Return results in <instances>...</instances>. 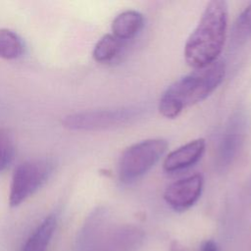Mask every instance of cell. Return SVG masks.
Segmentation results:
<instances>
[{"label": "cell", "mask_w": 251, "mask_h": 251, "mask_svg": "<svg viewBox=\"0 0 251 251\" xmlns=\"http://www.w3.org/2000/svg\"><path fill=\"white\" fill-rule=\"evenodd\" d=\"M142 113L143 108L137 106L76 112L64 117L62 125L70 130H102L130 123L141 116Z\"/></svg>", "instance_id": "obj_4"}, {"label": "cell", "mask_w": 251, "mask_h": 251, "mask_svg": "<svg viewBox=\"0 0 251 251\" xmlns=\"http://www.w3.org/2000/svg\"><path fill=\"white\" fill-rule=\"evenodd\" d=\"M123 41L112 33L104 34L95 44L92 57L98 63H108L114 60L122 50Z\"/></svg>", "instance_id": "obj_12"}, {"label": "cell", "mask_w": 251, "mask_h": 251, "mask_svg": "<svg viewBox=\"0 0 251 251\" xmlns=\"http://www.w3.org/2000/svg\"><path fill=\"white\" fill-rule=\"evenodd\" d=\"M203 184L204 179L200 174L180 178L167 186L164 191V200L176 212L186 211L200 198Z\"/></svg>", "instance_id": "obj_7"}, {"label": "cell", "mask_w": 251, "mask_h": 251, "mask_svg": "<svg viewBox=\"0 0 251 251\" xmlns=\"http://www.w3.org/2000/svg\"><path fill=\"white\" fill-rule=\"evenodd\" d=\"M168 148L163 138H150L127 147L120 157L118 176L123 183H131L149 172Z\"/></svg>", "instance_id": "obj_3"}, {"label": "cell", "mask_w": 251, "mask_h": 251, "mask_svg": "<svg viewBox=\"0 0 251 251\" xmlns=\"http://www.w3.org/2000/svg\"><path fill=\"white\" fill-rule=\"evenodd\" d=\"M144 17L135 10H126L115 17L112 22V34L121 41L134 38L143 28Z\"/></svg>", "instance_id": "obj_10"}, {"label": "cell", "mask_w": 251, "mask_h": 251, "mask_svg": "<svg viewBox=\"0 0 251 251\" xmlns=\"http://www.w3.org/2000/svg\"><path fill=\"white\" fill-rule=\"evenodd\" d=\"M227 21L228 6L226 1L213 0L206 5L184 45V60L189 67L199 70L219 60L226 42Z\"/></svg>", "instance_id": "obj_1"}, {"label": "cell", "mask_w": 251, "mask_h": 251, "mask_svg": "<svg viewBox=\"0 0 251 251\" xmlns=\"http://www.w3.org/2000/svg\"><path fill=\"white\" fill-rule=\"evenodd\" d=\"M25 44L15 31L8 28H0V58L15 60L23 55Z\"/></svg>", "instance_id": "obj_13"}, {"label": "cell", "mask_w": 251, "mask_h": 251, "mask_svg": "<svg viewBox=\"0 0 251 251\" xmlns=\"http://www.w3.org/2000/svg\"><path fill=\"white\" fill-rule=\"evenodd\" d=\"M245 126V119L240 114L230 120L218 147L217 165L219 168L225 169L229 166L237 155L243 142Z\"/></svg>", "instance_id": "obj_8"}, {"label": "cell", "mask_w": 251, "mask_h": 251, "mask_svg": "<svg viewBox=\"0 0 251 251\" xmlns=\"http://www.w3.org/2000/svg\"><path fill=\"white\" fill-rule=\"evenodd\" d=\"M205 149L206 141L204 138L191 140L169 153L163 162V169L166 173L185 170L202 158Z\"/></svg>", "instance_id": "obj_9"}, {"label": "cell", "mask_w": 251, "mask_h": 251, "mask_svg": "<svg viewBox=\"0 0 251 251\" xmlns=\"http://www.w3.org/2000/svg\"><path fill=\"white\" fill-rule=\"evenodd\" d=\"M113 224L104 207L93 210L85 219L75 239V251H108Z\"/></svg>", "instance_id": "obj_6"}, {"label": "cell", "mask_w": 251, "mask_h": 251, "mask_svg": "<svg viewBox=\"0 0 251 251\" xmlns=\"http://www.w3.org/2000/svg\"><path fill=\"white\" fill-rule=\"evenodd\" d=\"M226 75L225 62L214 64L178 78L162 94L158 110L167 119H176L187 107L208 98L223 82Z\"/></svg>", "instance_id": "obj_2"}, {"label": "cell", "mask_w": 251, "mask_h": 251, "mask_svg": "<svg viewBox=\"0 0 251 251\" xmlns=\"http://www.w3.org/2000/svg\"><path fill=\"white\" fill-rule=\"evenodd\" d=\"M57 226V217L48 215L30 233L22 251H46Z\"/></svg>", "instance_id": "obj_11"}, {"label": "cell", "mask_w": 251, "mask_h": 251, "mask_svg": "<svg viewBox=\"0 0 251 251\" xmlns=\"http://www.w3.org/2000/svg\"><path fill=\"white\" fill-rule=\"evenodd\" d=\"M170 251H187V250L184 248V246L181 243L175 240L170 245Z\"/></svg>", "instance_id": "obj_17"}, {"label": "cell", "mask_w": 251, "mask_h": 251, "mask_svg": "<svg viewBox=\"0 0 251 251\" xmlns=\"http://www.w3.org/2000/svg\"><path fill=\"white\" fill-rule=\"evenodd\" d=\"M15 154L14 138L10 131L0 127V173L11 164Z\"/></svg>", "instance_id": "obj_15"}, {"label": "cell", "mask_w": 251, "mask_h": 251, "mask_svg": "<svg viewBox=\"0 0 251 251\" xmlns=\"http://www.w3.org/2000/svg\"><path fill=\"white\" fill-rule=\"evenodd\" d=\"M201 251H219V248L214 240L207 239L202 243Z\"/></svg>", "instance_id": "obj_16"}, {"label": "cell", "mask_w": 251, "mask_h": 251, "mask_svg": "<svg viewBox=\"0 0 251 251\" xmlns=\"http://www.w3.org/2000/svg\"><path fill=\"white\" fill-rule=\"evenodd\" d=\"M251 36V2L240 12L231 29V39L234 45L243 44Z\"/></svg>", "instance_id": "obj_14"}, {"label": "cell", "mask_w": 251, "mask_h": 251, "mask_svg": "<svg viewBox=\"0 0 251 251\" xmlns=\"http://www.w3.org/2000/svg\"><path fill=\"white\" fill-rule=\"evenodd\" d=\"M53 163L49 159H34L19 165L12 176L9 205L18 207L33 195L50 177Z\"/></svg>", "instance_id": "obj_5"}]
</instances>
